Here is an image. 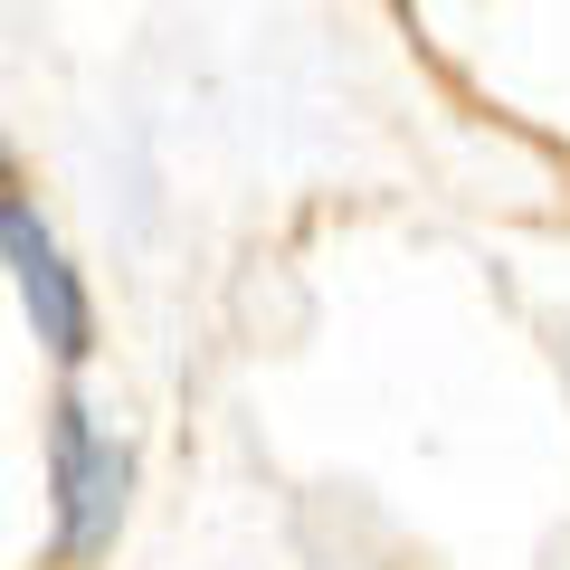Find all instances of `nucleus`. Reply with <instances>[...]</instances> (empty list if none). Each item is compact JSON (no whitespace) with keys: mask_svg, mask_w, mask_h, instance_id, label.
I'll list each match as a JSON object with an SVG mask.
<instances>
[{"mask_svg":"<svg viewBox=\"0 0 570 570\" xmlns=\"http://www.w3.org/2000/svg\"><path fill=\"white\" fill-rule=\"evenodd\" d=\"M0 257H10V285H20V314L39 324V343L58 352V362H86V343H96V305H86V285H77V266H67L58 228H48L20 190L0 200Z\"/></svg>","mask_w":570,"mask_h":570,"instance_id":"obj_2","label":"nucleus"},{"mask_svg":"<svg viewBox=\"0 0 570 570\" xmlns=\"http://www.w3.org/2000/svg\"><path fill=\"white\" fill-rule=\"evenodd\" d=\"M48 485H58V551L67 561H105L124 523V485H134V456L96 428L86 400L48 409Z\"/></svg>","mask_w":570,"mask_h":570,"instance_id":"obj_1","label":"nucleus"},{"mask_svg":"<svg viewBox=\"0 0 570 570\" xmlns=\"http://www.w3.org/2000/svg\"><path fill=\"white\" fill-rule=\"evenodd\" d=\"M0 181H10V142H0Z\"/></svg>","mask_w":570,"mask_h":570,"instance_id":"obj_3","label":"nucleus"}]
</instances>
